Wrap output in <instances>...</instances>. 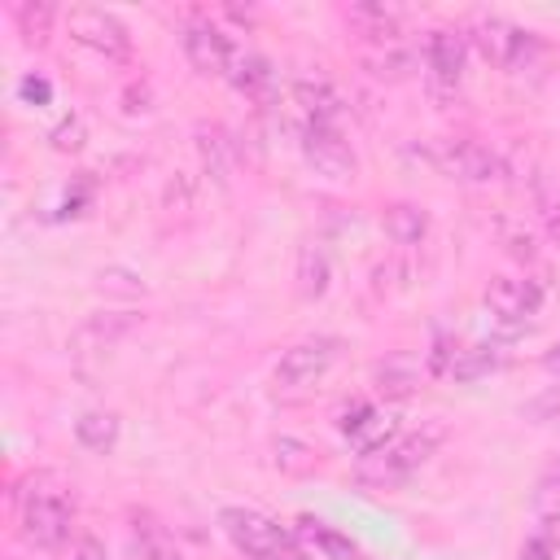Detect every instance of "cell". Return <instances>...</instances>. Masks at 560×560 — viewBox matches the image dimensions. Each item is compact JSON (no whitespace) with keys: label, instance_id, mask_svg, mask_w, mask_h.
Listing matches in <instances>:
<instances>
[{"label":"cell","instance_id":"obj_13","mask_svg":"<svg viewBox=\"0 0 560 560\" xmlns=\"http://www.w3.org/2000/svg\"><path fill=\"white\" fill-rule=\"evenodd\" d=\"M346 22L368 39V48H381V44H398L402 39V13L394 4H350L346 9Z\"/></svg>","mask_w":560,"mask_h":560},{"label":"cell","instance_id":"obj_9","mask_svg":"<svg viewBox=\"0 0 560 560\" xmlns=\"http://www.w3.org/2000/svg\"><path fill=\"white\" fill-rule=\"evenodd\" d=\"M184 57L197 74H232L236 66V44L223 26H214L210 18H188L184 22Z\"/></svg>","mask_w":560,"mask_h":560},{"label":"cell","instance_id":"obj_1","mask_svg":"<svg viewBox=\"0 0 560 560\" xmlns=\"http://www.w3.org/2000/svg\"><path fill=\"white\" fill-rule=\"evenodd\" d=\"M18 503V534L35 551H61L70 529H74V494L61 477L52 472H31L22 490L13 494Z\"/></svg>","mask_w":560,"mask_h":560},{"label":"cell","instance_id":"obj_24","mask_svg":"<svg viewBox=\"0 0 560 560\" xmlns=\"http://www.w3.org/2000/svg\"><path fill=\"white\" fill-rule=\"evenodd\" d=\"M376 385H381V394H389V398H407L416 385H420V372H416V363L411 359H389V363H381L376 368Z\"/></svg>","mask_w":560,"mask_h":560},{"label":"cell","instance_id":"obj_4","mask_svg":"<svg viewBox=\"0 0 560 560\" xmlns=\"http://www.w3.org/2000/svg\"><path fill=\"white\" fill-rule=\"evenodd\" d=\"M219 525H223L228 542L245 560H306V551L298 547V538L280 521H271L267 512H258V508H223L219 512Z\"/></svg>","mask_w":560,"mask_h":560},{"label":"cell","instance_id":"obj_3","mask_svg":"<svg viewBox=\"0 0 560 560\" xmlns=\"http://www.w3.org/2000/svg\"><path fill=\"white\" fill-rule=\"evenodd\" d=\"M438 175L446 179H459V184H494L508 175V162L499 149L472 140V136H438L429 144L416 149Z\"/></svg>","mask_w":560,"mask_h":560},{"label":"cell","instance_id":"obj_28","mask_svg":"<svg viewBox=\"0 0 560 560\" xmlns=\"http://www.w3.org/2000/svg\"><path fill=\"white\" fill-rule=\"evenodd\" d=\"M83 136H88V122L79 118V114H66L57 127H52V149H61V153H74V149H83Z\"/></svg>","mask_w":560,"mask_h":560},{"label":"cell","instance_id":"obj_34","mask_svg":"<svg viewBox=\"0 0 560 560\" xmlns=\"http://www.w3.org/2000/svg\"><path fill=\"white\" fill-rule=\"evenodd\" d=\"M542 368H547L551 376H560V341H556V346H551V350L542 354Z\"/></svg>","mask_w":560,"mask_h":560},{"label":"cell","instance_id":"obj_10","mask_svg":"<svg viewBox=\"0 0 560 560\" xmlns=\"http://www.w3.org/2000/svg\"><path fill=\"white\" fill-rule=\"evenodd\" d=\"M464 61H468V35L464 31H451V26L429 31L424 66H429V83H433L438 96H446V92H455L464 83Z\"/></svg>","mask_w":560,"mask_h":560},{"label":"cell","instance_id":"obj_26","mask_svg":"<svg viewBox=\"0 0 560 560\" xmlns=\"http://www.w3.org/2000/svg\"><path fill=\"white\" fill-rule=\"evenodd\" d=\"M197 153H201V166H206V175H214V179H228V144H223L219 127H201V131H197Z\"/></svg>","mask_w":560,"mask_h":560},{"label":"cell","instance_id":"obj_20","mask_svg":"<svg viewBox=\"0 0 560 560\" xmlns=\"http://www.w3.org/2000/svg\"><path fill=\"white\" fill-rule=\"evenodd\" d=\"M328 276H332V267H328L324 245L306 241V245L298 249V293H302V298H324V293H328Z\"/></svg>","mask_w":560,"mask_h":560},{"label":"cell","instance_id":"obj_16","mask_svg":"<svg viewBox=\"0 0 560 560\" xmlns=\"http://www.w3.org/2000/svg\"><path fill=\"white\" fill-rule=\"evenodd\" d=\"M381 223H385V236H389L394 245H420V241L429 236V210L416 206V201H394V206H385Z\"/></svg>","mask_w":560,"mask_h":560},{"label":"cell","instance_id":"obj_23","mask_svg":"<svg viewBox=\"0 0 560 560\" xmlns=\"http://www.w3.org/2000/svg\"><path fill=\"white\" fill-rule=\"evenodd\" d=\"M394 438H398V416H389V411H381V407H376V411L363 420V429H359L350 442L359 446V459H363V455H376L381 446H389Z\"/></svg>","mask_w":560,"mask_h":560},{"label":"cell","instance_id":"obj_6","mask_svg":"<svg viewBox=\"0 0 560 560\" xmlns=\"http://www.w3.org/2000/svg\"><path fill=\"white\" fill-rule=\"evenodd\" d=\"M341 359V337H302L293 341L280 359H276V385L280 389H306L315 381H324L332 372V363Z\"/></svg>","mask_w":560,"mask_h":560},{"label":"cell","instance_id":"obj_29","mask_svg":"<svg viewBox=\"0 0 560 560\" xmlns=\"http://www.w3.org/2000/svg\"><path fill=\"white\" fill-rule=\"evenodd\" d=\"M276 464L289 468V472H306V468H315V455H311V446H302L293 438H280L276 442Z\"/></svg>","mask_w":560,"mask_h":560},{"label":"cell","instance_id":"obj_25","mask_svg":"<svg viewBox=\"0 0 560 560\" xmlns=\"http://www.w3.org/2000/svg\"><path fill=\"white\" fill-rule=\"evenodd\" d=\"M503 363V354H499V346H459V354H455V368H451V376L455 381H477V376H486L490 368H499Z\"/></svg>","mask_w":560,"mask_h":560},{"label":"cell","instance_id":"obj_7","mask_svg":"<svg viewBox=\"0 0 560 560\" xmlns=\"http://www.w3.org/2000/svg\"><path fill=\"white\" fill-rule=\"evenodd\" d=\"M66 35H70L79 48H88V52H96V57H105V61H131V35H127V26H122L114 13H105V9H92V4L70 9V13H66Z\"/></svg>","mask_w":560,"mask_h":560},{"label":"cell","instance_id":"obj_11","mask_svg":"<svg viewBox=\"0 0 560 560\" xmlns=\"http://www.w3.org/2000/svg\"><path fill=\"white\" fill-rule=\"evenodd\" d=\"M486 306L499 324L521 328L525 319H534L542 311V284L529 276H494L486 284Z\"/></svg>","mask_w":560,"mask_h":560},{"label":"cell","instance_id":"obj_5","mask_svg":"<svg viewBox=\"0 0 560 560\" xmlns=\"http://www.w3.org/2000/svg\"><path fill=\"white\" fill-rule=\"evenodd\" d=\"M468 39L477 44V52L490 61V66H499V70H508V74H516V79H525L529 70H538V61H542V44H538V35H529L525 26H516V22H508V18H477L472 22V31H468Z\"/></svg>","mask_w":560,"mask_h":560},{"label":"cell","instance_id":"obj_32","mask_svg":"<svg viewBox=\"0 0 560 560\" xmlns=\"http://www.w3.org/2000/svg\"><path fill=\"white\" fill-rule=\"evenodd\" d=\"M372 411H376V407H372V402H363V398H359L354 407H346V411H341V420H337V424H341V433H346V438H354Z\"/></svg>","mask_w":560,"mask_h":560},{"label":"cell","instance_id":"obj_22","mask_svg":"<svg viewBox=\"0 0 560 560\" xmlns=\"http://www.w3.org/2000/svg\"><path fill=\"white\" fill-rule=\"evenodd\" d=\"M13 18H18V31H22L26 44H48L52 22H57V9L44 4V0H22V4L13 9Z\"/></svg>","mask_w":560,"mask_h":560},{"label":"cell","instance_id":"obj_8","mask_svg":"<svg viewBox=\"0 0 560 560\" xmlns=\"http://www.w3.org/2000/svg\"><path fill=\"white\" fill-rule=\"evenodd\" d=\"M302 158L324 179H350L359 166V158H354V149L337 122H306L302 127Z\"/></svg>","mask_w":560,"mask_h":560},{"label":"cell","instance_id":"obj_27","mask_svg":"<svg viewBox=\"0 0 560 560\" xmlns=\"http://www.w3.org/2000/svg\"><path fill=\"white\" fill-rule=\"evenodd\" d=\"M560 556V529H542L534 525V534L521 547V560H556Z\"/></svg>","mask_w":560,"mask_h":560},{"label":"cell","instance_id":"obj_21","mask_svg":"<svg viewBox=\"0 0 560 560\" xmlns=\"http://www.w3.org/2000/svg\"><path fill=\"white\" fill-rule=\"evenodd\" d=\"M363 66H368L376 79H407V74H411V66H416V52H411V48H402V39H398V44L368 48V52H363Z\"/></svg>","mask_w":560,"mask_h":560},{"label":"cell","instance_id":"obj_12","mask_svg":"<svg viewBox=\"0 0 560 560\" xmlns=\"http://www.w3.org/2000/svg\"><path fill=\"white\" fill-rule=\"evenodd\" d=\"M293 105L302 114V127L306 122H337L341 127V114H346V101L328 79H298L293 83Z\"/></svg>","mask_w":560,"mask_h":560},{"label":"cell","instance_id":"obj_14","mask_svg":"<svg viewBox=\"0 0 560 560\" xmlns=\"http://www.w3.org/2000/svg\"><path fill=\"white\" fill-rule=\"evenodd\" d=\"M228 83H232L241 96L258 101V105L276 101V88H280L276 66H271L262 52H241V57H236V66H232V74H228Z\"/></svg>","mask_w":560,"mask_h":560},{"label":"cell","instance_id":"obj_31","mask_svg":"<svg viewBox=\"0 0 560 560\" xmlns=\"http://www.w3.org/2000/svg\"><path fill=\"white\" fill-rule=\"evenodd\" d=\"M18 96H22L26 105H48V101H52V83H48L44 74H26V79L18 83Z\"/></svg>","mask_w":560,"mask_h":560},{"label":"cell","instance_id":"obj_30","mask_svg":"<svg viewBox=\"0 0 560 560\" xmlns=\"http://www.w3.org/2000/svg\"><path fill=\"white\" fill-rule=\"evenodd\" d=\"M455 354H459V341H451L446 332H438V337H433V350H429V372H433V376H451Z\"/></svg>","mask_w":560,"mask_h":560},{"label":"cell","instance_id":"obj_2","mask_svg":"<svg viewBox=\"0 0 560 560\" xmlns=\"http://www.w3.org/2000/svg\"><path fill=\"white\" fill-rule=\"evenodd\" d=\"M442 438H446L442 420H429L416 433H398L389 446H381L376 455H363L354 464V481L368 486V490H394V486H402L411 472H420L429 464V455L442 446Z\"/></svg>","mask_w":560,"mask_h":560},{"label":"cell","instance_id":"obj_17","mask_svg":"<svg viewBox=\"0 0 560 560\" xmlns=\"http://www.w3.org/2000/svg\"><path fill=\"white\" fill-rule=\"evenodd\" d=\"M529 512H534V525L560 529V455L538 472L534 494H529Z\"/></svg>","mask_w":560,"mask_h":560},{"label":"cell","instance_id":"obj_19","mask_svg":"<svg viewBox=\"0 0 560 560\" xmlns=\"http://www.w3.org/2000/svg\"><path fill=\"white\" fill-rule=\"evenodd\" d=\"M118 416L114 411H83L79 420H74V438H79V446L83 451H96V455H109L114 446H118Z\"/></svg>","mask_w":560,"mask_h":560},{"label":"cell","instance_id":"obj_33","mask_svg":"<svg viewBox=\"0 0 560 560\" xmlns=\"http://www.w3.org/2000/svg\"><path fill=\"white\" fill-rule=\"evenodd\" d=\"M70 560H109V556H105V542H101V538L79 534V542H74V556H70Z\"/></svg>","mask_w":560,"mask_h":560},{"label":"cell","instance_id":"obj_18","mask_svg":"<svg viewBox=\"0 0 560 560\" xmlns=\"http://www.w3.org/2000/svg\"><path fill=\"white\" fill-rule=\"evenodd\" d=\"M298 538L311 542V547H315L319 556H328V560H359V542L346 538V534H337L332 525H324V521H315V516H298Z\"/></svg>","mask_w":560,"mask_h":560},{"label":"cell","instance_id":"obj_15","mask_svg":"<svg viewBox=\"0 0 560 560\" xmlns=\"http://www.w3.org/2000/svg\"><path fill=\"white\" fill-rule=\"evenodd\" d=\"M131 547L140 560H184L175 534L153 512H131Z\"/></svg>","mask_w":560,"mask_h":560},{"label":"cell","instance_id":"obj_35","mask_svg":"<svg viewBox=\"0 0 560 560\" xmlns=\"http://www.w3.org/2000/svg\"><path fill=\"white\" fill-rule=\"evenodd\" d=\"M547 223H551V232L560 236V201H551V206H547Z\"/></svg>","mask_w":560,"mask_h":560}]
</instances>
